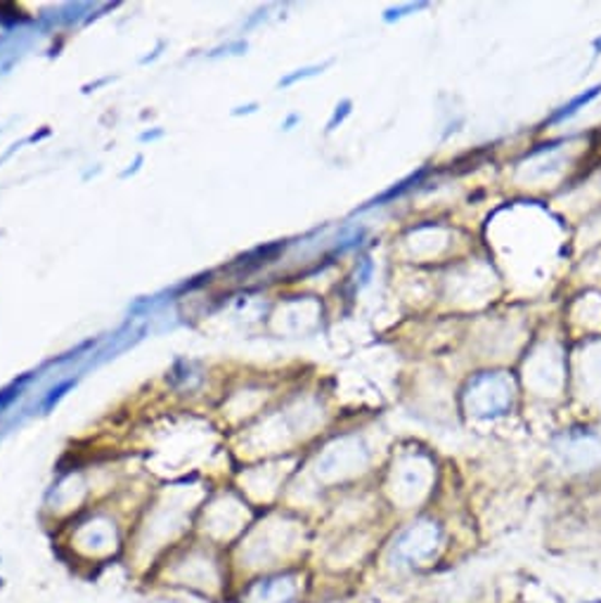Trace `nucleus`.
<instances>
[{"label": "nucleus", "mask_w": 601, "mask_h": 603, "mask_svg": "<svg viewBox=\"0 0 601 603\" xmlns=\"http://www.w3.org/2000/svg\"><path fill=\"white\" fill-rule=\"evenodd\" d=\"M438 546V530L433 526H419L405 532L396 544V558L400 564H422Z\"/></svg>", "instance_id": "nucleus-1"}, {"label": "nucleus", "mask_w": 601, "mask_h": 603, "mask_svg": "<svg viewBox=\"0 0 601 603\" xmlns=\"http://www.w3.org/2000/svg\"><path fill=\"white\" fill-rule=\"evenodd\" d=\"M299 594V582L291 575H273L251 582L244 603H291Z\"/></svg>", "instance_id": "nucleus-2"}, {"label": "nucleus", "mask_w": 601, "mask_h": 603, "mask_svg": "<svg viewBox=\"0 0 601 603\" xmlns=\"http://www.w3.org/2000/svg\"><path fill=\"white\" fill-rule=\"evenodd\" d=\"M426 176V168H419V171L417 173H412V176H408V178H402V180H398L396 182V185H390L388 190H384L380 196H374V200L365 206V208H374V206H384V204H388V202H394V200H398V196H402L405 192H410V190H414L417 185H419V180H422ZM365 208H362V212H365Z\"/></svg>", "instance_id": "nucleus-3"}, {"label": "nucleus", "mask_w": 601, "mask_h": 603, "mask_svg": "<svg viewBox=\"0 0 601 603\" xmlns=\"http://www.w3.org/2000/svg\"><path fill=\"white\" fill-rule=\"evenodd\" d=\"M599 95H601V83H599V86H594V88H590V91H585V93H580V95L573 97V100H570L568 105H564L562 109L554 111V114L550 117L548 123H562V121L570 119L573 114H578V111H580L582 107H587L592 100H597Z\"/></svg>", "instance_id": "nucleus-4"}, {"label": "nucleus", "mask_w": 601, "mask_h": 603, "mask_svg": "<svg viewBox=\"0 0 601 603\" xmlns=\"http://www.w3.org/2000/svg\"><path fill=\"white\" fill-rule=\"evenodd\" d=\"M424 8H429V3H410V5H405V8H396V10H388L386 12V15H384V22H398V20H402V17H408V15H414V12H419V10H424Z\"/></svg>", "instance_id": "nucleus-5"}, {"label": "nucleus", "mask_w": 601, "mask_h": 603, "mask_svg": "<svg viewBox=\"0 0 601 603\" xmlns=\"http://www.w3.org/2000/svg\"><path fill=\"white\" fill-rule=\"evenodd\" d=\"M327 64H329V62H327ZM327 64L311 67V69H299V72H297V74H289V76H285L283 81H279V88H287V86H291V83H297V81L311 79V76H315V74H323V69H325Z\"/></svg>", "instance_id": "nucleus-6"}, {"label": "nucleus", "mask_w": 601, "mask_h": 603, "mask_svg": "<svg viewBox=\"0 0 601 603\" xmlns=\"http://www.w3.org/2000/svg\"><path fill=\"white\" fill-rule=\"evenodd\" d=\"M351 107H353L351 100H344V102L337 105V109H334V114H332V119H329V123H327V131H329V133H332V131H337V125H341V123L346 121V117L351 114Z\"/></svg>", "instance_id": "nucleus-7"}, {"label": "nucleus", "mask_w": 601, "mask_h": 603, "mask_svg": "<svg viewBox=\"0 0 601 603\" xmlns=\"http://www.w3.org/2000/svg\"><path fill=\"white\" fill-rule=\"evenodd\" d=\"M74 386V382H64L62 386H58V388H52L50 393H48V398L44 400V410L48 412V410H52L55 408V405H58L60 400H62V396H64V393L69 390V388H72Z\"/></svg>", "instance_id": "nucleus-8"}, {"label": "nucleus", "mask_w": 601, "mask_h": 603, "mask_svg": "<svg viewBox=\"0 0 601 603\" xmlns=\"http://www.w3.org/2000/svg\"><path fill=\"white\" fill-rule=\"evenodd\" d=\"M29 378H32V374H26V376H22V378H20V382L12 384L10 388L0 390V408H5V405H8L12 398H17V396H20V388H22V384L29 382Z\"/></svg>", "instance_id": "nucleus-9"}, {"label": "nucleus", "mask_w": 601, "mask_h": 603, "mask_svg": "<svg viewBox=\"0 0 601 603\" xmlns=\"http://www.w3.org/2000/svg\"><path fill=\"white\" fill-rule=\"evenodd\" d=\"M297 121H299V117H297V114H293V117H289V119L285 121V125H283V129H285V131H289V129H291V125H293V123H297Z\"/></svg>", "instance_id": "nucleus-10"}, {"label": "nucleus", "mask_w": 601, "mask_h": 603, "mask_svg": "<svg viewBox=\"0 0 601 603\" xmlns=\"http://www.w3.org/2000/svg\"><path fill=\"white\" fill-rule=\"evenodd\" d=\"M594 55H601V38L594 40Z\"/></svg>", "instance_id": "nucleus-11"}, {"label": "nucleus", "mask_w": 601, "mask_h": 603, "mask_svg": "<svg viewBox=\"0 0 601 603\" xmlns=\"http://www.w3.org/2000/svg\"><path fill=\"white\" fill-rule=\"evenodd\" d=\"M585 603H601V599H590V601H585Z\"/></svg>", "instance_id": "nucleus-12"}]
</instances>
